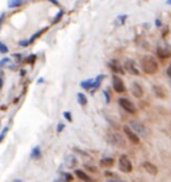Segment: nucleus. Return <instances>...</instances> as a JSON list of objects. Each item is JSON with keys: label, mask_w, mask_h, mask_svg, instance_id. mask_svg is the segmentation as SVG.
I'll list each match as a JSON object with an SVG mask.
<instances>
[{"label": "nucleus", "mask_w": 171, "mask_h": 182, "mask_svg": "<svg viewBox=\"0 0 171 182\" xmlns=\"http://www.w3.org/2000/svg\"><path fill=\"white\" fill-rule=\"evenodd\" d=\"M40 155H42V151H40V146H35V147L31 150V158H32V159H38V158H40Z\"/></svg>", "instance_id": "nucleus-14"}, {"label": "nucleus", "mask_w": 171, "mask_h": 182, "mask_svg": "<svg viewBox=\"0 0 171 182\" xmlns=\"http://www.w3.org/2000/svg\"><path fill=\"white\" fill-rule=\"evenodd\" d=\"M12 182H22V180H14Z\"/></svg>", "instance_id": "nucleus-35"}, {"label": "nucleus", "mask_w": 171, "mask_h": 182, "mask_svg": "<svg viewBox=\"0 0 171 182\" xmlns=\"http://www.w3.org/2000/svg\"><path fill=\"white\" fill-rule=\"evenodd\" d=\"M112 86H114V90H115L116 92H124L126 91V86H124L123 80H122L118 75L112 76Z\"/></svg>", "instance_id": "nucleus-7"}, {"label": "nucleus", "mask_w": 171, "mask_h": 182, "mask_svg": "<svg viewBox=\"0 0 171 182\" xmlns=\"http://www.w3.org/2000/svg\"><path fill=\"white\" fill-rule=\"evenodd\" d=\"M167 75H169L170 80H171V64H170V66H169V68H167Z\"/></svg>", "instance_id": "nucleus-32"}, {"label": "nucleus", "mask_w": 171, "mask_h": 182, "mask_svg": "<svg viewBox=\"0 0 171 182\" xmlns=\"http://www.w3.org/2000/svg\"><path fill=\"white\" fill-rule=\"evenodd\" d=\"M107 139H108L110 143L114 145V146H116V147H124L126 146L124 139L122 138L118 133H110V134L107 135Z\"/></svg>", "instance_id": "nucleus-2"}, {"label": "nucleus", "mask_w": 171, "mask_h": 182, "mask_svg": "<svg viewBox=\"0 0 171 182\" xmlns=\"http://www.w3.org/2000/svg\"><path fill=\"white\" fill-rule=\"evenodd\" d=\"M156 54L161 59H169L171 58V48L166 44V46H159L156 48Z\"/></svg>", "instance_id": "nucleus-8"}, {"label": "nucleus", "mask_w": 171, "mask_h": 182, "mask_svg": "<svg viewBox=\"0 0 171 182\" xmlns=\"http://www.w3.org/2000/svg\"><path fill=\"white\" fill-rule=\"evenodd\" d=\"M76 98H78V102H79L80 106H86V104H87V98H86V95L83 94V92H78Z\"/></svg>", "instance_id": "nucleus-18"}, {"label": "nucleus", "mask_w": 171, "mask_h": 182, "mask_svg": "<svg viewBox=\"0 0 171 182\" xmlns=\"http://www.w3.org/2000/svg\"><path fill=\"white\" fill-rule=\"evenodd\" d=\"M63 129H64V123H59V125H58V129H56V131H58V133H62Z\"/></svg>", "instance_id": "nucleus-30"}, {"label": "nucleus", "mask_w": 171, "mask_h": 182, "mask_svg": "<svg viewBox=\"0 0 171 182\" xmlns=\"http://www.w3.org/2000/svg\"><path fill=\"white\" fill-rule=\"evenodd\" d=\"M126 19H127V15H123V16H119V18L116 19V22H118V23H120V24H123Z\"/></svg>", "instance_id": "nucleus-27"}, {"label": "nucleus", "mask_w": 171, "mask_h": 182, "mask_svg": "<svg viewBox=\"0 0 171 182\" xmlns=\"http://www.w3.org/2000/svg\"><path fill=\"white\" fill-rule=\"evenodd\" d=\"M142 167H143L144 170L147 171L148 174H151V176L158 174V167L154 163H151V162H143V163H142Z\"/></svg>", "instance_id": "nucleus-12"}, {"label": "nucleus", "mask_w": 171, "mask_h": 182, "mask_svg": "<svg viewBox=\"0 0 171 182\" xmlns=\"http://www.w3.org/2000/svg\"><path fill=\"white\" fill-rule=\"evenodd\" d=\"M28 44H30V40H22V42H19L20 47H27Z\"/></svg>", "instance_id": "nucleus-29"}, {"label": "nucleus", "mask_w": 171, "mask_h": 182, "mask_svg": "<svg viewBox=\"0 0 171 182\" xmlns=\"http://www.w3.org/2000/svg\"><path fill=\"white\" fill-rule=\"evenodd\" d=\"M108 67L115 72V74H123L124 72V68L120 66V63L118 60H110L108 62Z\"/></svg>", "instance_id": "nucleus-11"}, {"label": "nucleus", "mask_w": 171, "mask_h": 182, "mask_svg": "<svg viewBox=\"0 0 171 182\" xmlns=\"http://www.w3.org/2000/svg\"><path fill=\"white\" fill-rule=\"evenodd\" d=\"M2 84H3V82H2V76H0V88H2Z\"/></svg>", "instance_id": "nucleus-36"}, {"label": "nucleus", "mask_w": 171, "mask_h": 182, "mask_svg": "<svg viewBox=\"0 0 171 182\" xmlns=\"http://www.w3.org/2000/svg\"><path fill=\"white\" fill-rule=\"evenodd\" d=\"M66 165H67V167H75L76 158H75L74 155H68L67 158H66Z\"/></svg>", "instance_id": "nucleus-17"}, {"label": "nucleus", "mask_w": 171, "mask_h": 182, "mask_svg": "<svg viewBox=\"0 0 171 182\" xmlns=\"http://www.w3.org/2000/svg\"><path fill=\"white\" fill-rule=\"evenodd\" d=\"M104 79V75L102 74V75H98L96 76V79H94V87H92V90H95V88H99L100 87V83H102V80Z\"/></svg>", "instance_id": "nucleus-19"}, {"label": "nucleus", "mask_w": 171, "mask_h": 182, "mask_svg": "<svg viewBox=\"0 0 171 182\" xmlns=\"http://www.w3.org/2000/svg\"><path fill=\"white\" fill-rule=\"evenodd\" d=\"M124 70L127 71V72H130V74H132V75H139V70H138L136 64H135V62H134L132 59L126 60V63H124Z\"/></svg>", "instance_id": "nucleus-9"}, {"label": "nucleus", "mask_w": 171, "mask_h": 182, "mask_svg": "<svg viewBox=\"0 0 171 182\" xmlns=\"http://www.w3.org/2000/svg\"><path fill=\"white\" fill-rule=\"evenodd\" d=\"M106 182H124V181H120V180L114 178V180H108V181H106Z\"/></svg>", "instance_id": "nucleus-33"}, {"label": "nucleus", "mask_w": 171, "mask_h": 182, "mask_svg": "<svg viewBox=\"0 0 171 182\" xmlns=\"http://www.w3.org/2000/svg\"><path fill=\"white\" fill-rule=\"evenodd\" d=\"M34 60H35V55H31L30 58L27 59V62H28V63H31V62H34Z\"/></svg>", "instance_id": "nucleus-31"}, {"label": "nucleus", "mask_w": 171, "mask_h": 182, "mask_svg": "<svg viewBox=\"0 0 171 182\" xmlns=\"http://www.w3.org/2000/svg\"><path fill=\"white\" fill-rule=\"evenodd\" d=\"M130 127L132 129V131H135L136 135H147V129H146L143 125L140 122H138V121H131L130 122Z\"/></svg>", "instance_id": "nucleus-5"}, {"label": "nucleus", "mask_w": 171, "mask_h": 182, "mask_svg": "<svg viewBox=\"0 0 171 182\" xmlns=\"http://www.w3.org/2000/svg\"><path fill=\"white\" fill-rule=\"evenodd\" d=\"M72 181V176L68 174V173H64V174L60 176L59 180H56V182H71Z\"/></svg>", "instance_id": "nucleus-20"}, {"label": "nucleus", "mask_w": 171, "mask_h": 182, "mask_svg": "<svg viewBox=\"0 0 171 182\" xmlns=\"http://www.w3.org/2000/svg\"><path fill=\"white\" fill-rule=\"evenodd\" d=\"M7 130H8V127H4L3 129V131H2V134H0V142L4 139V137H6V134H7Z\"/></svg>", "instance_id": "nucleus-28"}, {"label": "nucleus", "mask_w": 171, "mask_h": 182, "mask_svg": "<svg viewBox=\"0 0 171 182\" xmlns=\"http://www.w3.org/2000/svg\"><path fill=\"white\" fill-rule=\"evenodd\" d=\"M119 169H120V171L127 173V174L132 171V163H131V161H130V158L127 155H120V158H119Z\"/></svg>", "instance_id": "nucleus-3"}, {"label": "nucleus", "mask_w": 171, "mask_h": 182, "mask_svg": "<svg viewBox=\"0 0 171 182\" xmlns=\"http://www.w3.org/2000/svg\"><path fill=\"white\" fill-rule=\"evenodd\" d=\"M80 86L86 90H91L94 87V79H88V80H83V82H80Z\"/></svg>", "instance_id": "nucleus-16"}, {"label": "nucleus", "mask_w": 171, "mask_h": 182, "mask_svg": "<svg viewBox=\"0 0 171 182\" xmlns=\"http://www.w3.org/2000/svg\"><path fill=\"white\" fill-rule=\"evenodd\" d=\"M140 66L143 68V71L148 75L155 74V72H158V70H159V66H158V62L155 60V58H154V56H150V55H146L142 58Z\"/></svg>", "instance_id": "nucleus-1"}, {"label": "nucleus", "mask_w": 171, "mask_h": 182, "mask_svg": "<svg viewBox=\"0 0 171 182\" xmlns=\"http://www.w3.org/2000/svg\"><path fill=\"white\" fill-rule=\"evenodd\" d=\"M100 166H103V167H111V166H114V159L112 158H103V159H100Z\"/></svg>", "instance_id": "nucleus-15"}, {"label": "nucleus", "mask_w": 171, "mask_h": 182, "mask_svg": "<svg viewBox=\"0 0 171 182\" xmlns=\"http://www.w3.org/2000/svg\"><path fill=\"white\" fill-rule=\"evenodd\" d=\"M0 52H2V54H7L8 52V47L3 42H0Z\"/></svg>", "instance_id": "nucleus-24"}, {"label": "nucleus", "mask_w": 171, "mask_h": 182, "mask_svg": "<svg viewBox=\"0 0 171 182\" xmlns=\"http://www.w3.org/2000/svg\"><path fill=\"white\" fill-rule=\"evenodd\" d=\"M123 131H124V134L127 135V138H128L130 142H132V143H135V145L139 143V135H136L135 131H132V129L130 127V126H124L123 127Z\"/></svg>", "instance_id": "nucleus-6"}, {"label": "nucleus", "mask_w": 171, "mask_h": 182, "mask_svg": "<svg viewBox=\"0 0 171 182\" xmlns=\"http://www.w3.org/2000/svg\"><path fill=\"white\" fill-rule=\"evenodd\" d=\"M63 14H64L63 11H59V12H58V15H56V18L54 19V22H52V24L59 23V22H60V19H62V16H63Z\"/></svg>", "instance_id": "nucleus-23"}, {"label": "nucleus", "mask_w": 171, "mask_h": 182, "mask_svg": "<svg viewBox=\"0 0 171 182\" xmlns=\"http://www.w3.org/2000/svg\"><path fill=\"white\" fill-rule=\"evenodd\" d=\"M47 31V28H43V30H40V31H38V32H36V34L34 35V36H31V38L30 39H28V40H30V44L32 43V42H34V40H36V39H38L39 38V36L40 35H42L43 34V32H46Z\"/></svg>", "instance_id": "nucleus-21"}, {"label": "nucleus", "mask_w": 171, "mask_h": 182, "mask_svg": "<svg viewBox=\"0 0 171 182\" xmlns=\"http://www.w3.org/2000/svg\"><path fill=\"white\" fill-rule=\"evenodd\" d=\"M131 92L135 98H142V96H143V87L138 82H134L131 84Z\"/></svg>", "instance_id": "nucleus-10"}, {"label": "nucleus", "mask_w": 171, "mask_h": 182, "mask_svg": "<svg viewBox=\"0 0 171 182\" xmlns=\"http://www.w3.org/2000/svg\"><path fill=\"white\" fill-rule=\"evenodd\" d=\"M63 116L66 118L68 122H72V115H71V112H68V111H64L63 112Z\"/></svg>", "instance_id": "nucleus-25"}, {"label": "nucleus", "mask_w": 171, "mask_h": 182, "mask_svg": "<svg viewBox=\"0 0 171 182\" xmlns=\"http://www.w3.org/2000/svg\"><path fill=\"white\" fill-rule=\"evenodd\" d=\"M119 104L123 110L130 112V114H135L136 112V107L134 106V103L127 98H119Z\"/></svg>", "instance_id": "nucleus-4"}, {"label": "nucleus", "mask_w": 171, "mask_h": 182, "mask_svg": "<svg viewBox=\"0 0 171 182\" xmlns=\"http://www.w3.org/2000/svg\"><path fill=\"white\" fill-rule=\"evenodd\" d=\"M10 62H11L10 58H4V59H2V60H0V67H4L7 63H10Z\"/></svg>", "instance_id": "nucleus-26"}, {"label": "nucleus", "mask_w": 171, "mask_h": 182, "mask_svg": "<svg viewBox=\"0 0 171 182\" xmlns=\"http://www.w3.org/2000/svg\"><path fill=\"white\" fill-rule=\"evenodd\" d=\"M75 174H76V177H79V178L83 180L84 182H92V178L83 170H75Z\"/></svg>", "instance_id": "nucleus-13"}, {"label": "nucleus", "mask_w": 171, "mask_h": 182, "mask_svg": "<svg viewBox=\"0 0 171 182\" xmlns=\"http://www.w3.org/2000/svg\"><path fill=\"white\" fill-rule=\"evenodd\" d=\"M23 4L22 0H11L10 3H8V7L10 8H15V7H20Z\"/></svg>", "instance_id": "nucleus-22"}, {"label": "nucleus", "mask_w": 171, "mask_h": 182, "mask_svg": "<svg viewBox=\"0 0 171 182\" xmlns=\"http://www.w3.org/2000/svg\"><path fill=\"white\" fill-rule=\"evenodd\" d=\"M4 16H6L4 14H2V16H0V26H2V23H3V19H4Z\"/></svg>", "instance_id": "nucleus-34"}]
</instances>
